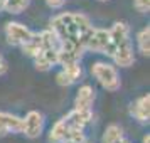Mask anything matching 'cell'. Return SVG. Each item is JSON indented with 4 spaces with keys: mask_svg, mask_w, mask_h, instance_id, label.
<instances>
[{
    "mask_svg": "<svg viewBox=\"0 0 150 143\" xmlns=\"http://www.w3.org/2000/svg\"><path fill=\"white\" fill-rule=\"evenodd\" d=\"M27 5H29V0H5L4 8L8 14H21L24 8H27Z\"/></svg>",
    "mask_w": 150,
    "mask_h": 143,
    "instance_id": "obj_15",
    "label": "cell"
},
{
    "mask_svg": "<svg viewBox=\"0 0 150 143\" xmlns=\"http://www.w3.org/2000/svg\"><path fill=\"white\" fill-rule=\"evenodd\" d=\"M91 74L96 77V81L108 91H118L122 86L120 76L116 73L115 66L106 64V62H96L91 66Z\"/></svg>",
    "mask_w": 150,
    "mask_h": 143,
    "instance_id": "obj_3",
    "label": "cell"
},
{
    "mask_svg": "<svg viewBox=\"0 0 150 143\" xmlns=\"http://www.w3.org/2000/svg\"><path fill=\"white\" fill-rule=\"evenodd\" d=\"M122 136H123L122 126H118V125H110L108 128L105 130V133H103V143H113L115 140L122 138Z\"/></svg>",
    "mask_w": 150,
    "mask_h": 143,
    "instance_id": "obj_14",
    "label": "cell"
},
{
    "mask_svg": "<svg viewBox=\"0 0 150 143\" xmlns=\"http://www.w3.org/2000/svg\"><path fill=\"white\" fill-rule=\"evenodd\" d=\"M24 120L15 115L0 111V136H5L8 133H22Z\"/></svg>",
    "mask_w": 150,
    "mask_h": 143,
    "instance_id": "obj_6",
    "label": "cell"
},
{
    "mask_svg": "<svg viewBox=\"0 0 150 143\" xmlns=\"http://www.w3.org/2000/svg\"><path fill=\"white\" fill-rule=\"evenodd\" d=\"M95 103V91L91 86H83L79 88L78 94H76V101H74V109H91Z\"/></svg>",
    "mask_w": 150,
    "mask_h": 143,
    "instance_id": "obj_11",
    "label": "cell"
},
{
    "mask_svg": "<svg viewBox=\"0 0 150 143\" xmlns=\"http://www.w3.org/2000/svg\"><path fill=\"white\" fill-rule=\"evenodd\" d=\"M57 54H59V49H42L34 57L37 71H49L54 64H57Z\"/></svg>",
    "mask_w": 150,
    "mask_h": 143,
    "instance_id": "obj_8",
    "label": "cell"
},
{
    "mask_svg": "<svg viewBox=\"0 0 150 143\" xmlns=\"http://www.w3.org/2000/svg\"><path fill=\"white\" fill-rule=\"evenodd\" d=\"M130 113H132V116H135V120H138V121H142V123L149 121V118H150V96L149 94L140 96L132 104Z\"/></svg>",
    "mask_w": 150,
    "mask_h": 143,
    "instance_id": "obj_9",
    "label": "cell"
},
{
    "mask_svg": "<svg viewBox=\"0 0 150 143\" xmlns=\"http://www.w3.org/2000/svg\"><path fill=\"white\" fill-rule=\"evenodd\" d=\"M34 32H30L25 25H22L19 22H8L5 25V35H7V41L12 46H24L25 42L32 37Z\"/></svg>",
    "mask_w": 150,
    "mask_h": 143,
    "instance_id": "obj_4",
    "label": "cell"
},
{
    "mask_svg": "<svg viewBox=\"0 0 150 143\" xmlns=\"http://www.w3.org/2000/svg\"><path fill=\"white\" fill-rule=\"evenodd\" d=\"M113 143H128V142H127V140H125V138L122 136V138H118V140H115Z\"/></svg>",
    "mask_w": 150,
    "mask_h": 143,
    "instance_id": "obj_19",
    "label": "cell"
},
{
    "mask_svg": "<svg viewBox=\"0 0 150 143\" xmlns=\"http://www.w3.org/2000/svg\"><path fill=\"white\" fill-rule=\"evenodd\" d=\"M4 5H5V0H0V10L4 8Z\"/></svg>",
    "mask_w": 150,
    "mask_h": 143,
    "instance_id": "obj_22",
    "label": "cell"
},
{
    "mask_svg": "<svg viewBox=\"0 0 150 143\" xmlns=\"http://www.w3.org/2000/svg\"><path fill=\"white\" fill-rule=\"evenodd\" d=\"M51 29L56 32L59 41H69L79 44L81 47H84V51H86V42H88L89 35L95 30V27L91 25L86 15L71 14V12L56 15L51 20Z\"/></svg>",
    "mask_w": 150,
    "mask_h": 143,
    "instance_id": "obj_1",
    "label": "cell"
},
{
    "mask_svg": "<svg viewBox=\"0 0 150 143\" xmlns=\"http://www.w3.org/2000/svg\"><path fill=\"white\" fill-rule=\"evenodd\" d=\"M64 2L66 0H46V4H47L51 8H61L64 5Z\"/></svg>",
    "mask_w": 150,
    "mask_h": 143,
    "instance_id": "obj_17",
    "label": "cell"
},
{
    "mask_svg": "<svg viewBox=\"0 0 150 143\" xmlns=\"http://www.w3.org/2000/svg\"><path fill=\"white\" fill-rule=\"evenodd\" d=\"M108 44V30L105 29H95L91 35H89L88 42H86V51H93V52H105V47Z\"/></svg>",
    "mask_w": 150,
    "mask_h": 143,
    "instance_id": "obj_7",
    "label": "cell"
},
{
    "mask_svg": "<svg viewBox=\"0 0 150 143\" xmlns=\"http://www.w3.org/2000/svg\"><path fill=\"white\" fill-rule=\"evenodd\" d=\"M137 42H138V49H140V52L143 56H147L149 57L150 54V29L145 27L142 29L138 35H137Z\"/></svg>",
    "mask_w": 150,
    "mask_h": 143,
    "instance_id": "obj_13",
    "label": "cell"
},
{
    "mask_svg": "<svg viewBox=\"0 0 150 143\" xmlns=\"http://www.w3.org/2000/svg\"><path fill=\"white\" fill-rule=\"evenodd\" d=\"M81 77V66L79 64H74V66H68V68H62L61 73H57L56 76V81L61 86H69L76 82Z\"/></svg>",
    "mask_w": 150,
    "mask_h": 143,
    "instance_id": "obj_10",
    "label": "cell"
},
{
    "mask_svg": "<svg viewBox=\"0 0 150 143\" xmlns=\"http://www.w3.org/2000/svg\"><path fill=\"white\" fill-rule=\"evenodd\" d=\"M62 143H89V142L84 138V140H81V142H69V140H68V142H62Z\"/></svg>",
    "mask_w": 150,
    "mask_h": 143,
    "instance_id": "obj_20",
    "label": "cell"
},
{
    "mask_svg": "<svg viewBox=\"0 0 150 143\" xmlns=\"http://www.w3.org/2000/svg\"><path fill=\"white\" fill-rule=\"evenodd\" d=\"M5 73H7V62H5V59L0 56V76L5 74Z\"/></svg>",
    "mask_w": 150,
    "mask_h": 143,
    "instance_id": "obj_18",
    "label": "cell"
},
{
    "mask_svg": "<svg viewBox=\"0 0 150 143\" xmlns=\"http://www.w3.org/2000/svg\"><path fill=\"white\" fill-rule=\"evenodd\" d=\"M150 142V138H149V135L147 136H143V143H149Z\"/></svg>",
    "mask_w": 150,
    "mask_h": 143,
    "instance_id": "obj_21",
    "label": "cell"
},
{
    "mask_svg": "<svg viewBox=\"0 0 150 143\" xmlns=\"http://www.w3.org/2000/svg\"><path fill=\"white\" fill-rule=\"evenodd\" d=\"M100 2H106V0H100Z\"/></svg>",
    "mask_w": 150,
    "mask_h": 143,
    "instance_id": "obj_23",
    "label": "cell"
},
{
    "mask_svg": "<svg viewBox=\"0 0 150 143\" xmlns=\"http://www.w3.org/2000/svg\"><path fill=\"white\" fill-rule=\"evenodd\" d=\"M24 54L30 56V57H35V56L41 52V35L39 34H32V37L29 39L24 46H21Z\"/></svg>",
    "mask_w": 150,
    "mask_h": 143,
    "instance_id": "obj_12",
    "label": "cell"
},
{
    "mask_svg": "<svg viewBox=\"0 0 150 143\" xmlns=\"http://www.w3.org/2000/svg\"><path fill=\"white\" fill-rule=\"evenodd\" d=\"M42 126H44V118L39 111H29L25 120H24V128L22 133L29 138H37L41 135Z\"/></svg>",
    "mask_w": 150,
    "mask_h": 143,
    "instance_id": "obj_5",
    "label": "cell"
},
{
    "mask_svg": "<svg viewBox=\"0 0 150 143\" xmlns=\"http://www.w3.org/2000/svg\"><path fill=\"white\" fill-rule=\"evenodd\" d=\"M103 54L110 56L120 68H130L135 62L133 47L130 42V30L125 22H116L108 30V44Z\"/></svg>",
    "mask_w": 150,
    "mask_h": 143,
    "instance_id": "obj_2",
    "label": "cell"
},
{
    "mask_svg": "<svg viewBox=\"0 0 150 143\" xmlns=\"http://www.w3.org/2000/svg\"><path fill=\"white\" fill-rule=\"evenodd\" d=\"M133 4H135V8L138 10V12H142V14L149 12V8H150V0H133Z\"/></svg>",
    "mask_w": 150,
    "mask_h": 143,
    "instance_id": "obj_16",
    "label": "cell"
}]
</instances>
